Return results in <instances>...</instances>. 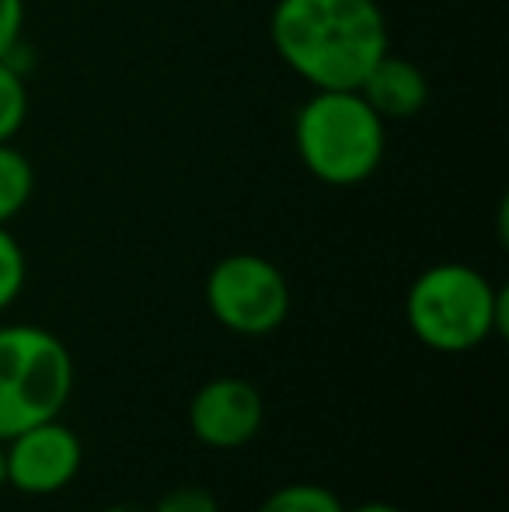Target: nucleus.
<instances>
[{
  "label": "nucleus",
  "mask_w": 509,
  "mask_h": 512,
  "mask_svg": "<svg viewBox=\"0 0 509 512\" xmlns=\"http://www.w3.org/2000/svg\"><path fill=\"white\" fill-rule=\"evenodd\" d=\"M269 35L279 60L314 91H356L387 53L377 0H279Z\"/></svg>",
  "instance_id": "1"
},
{
  "label": "nucleus",
  "mask_w": 509,
  "mask_h": 512,
  "mask_svg": "<svg viewBox=\"0 0 509 512\" xmlns=\"http://www.w3.org/2000/svg\"><path fill=\"white\" fill-rule=\"evenodd\" d=\"M405 314L422 345L436 352H468L509 331V293L471 265L443 262L412 283Z\"/></svg>",
  "instance_id": "2"
},
{
  "label": "nucleus",
  "mask_w": 509,
  "mask_h": 512,
  "mask_svg": "<svg viewBox=\"0 0 509 512\" xmlns=\"http://www.w3.org/2000/svg\"><path fill=\"white\" fill-rule=\"evenodd\" d=\"M297 154L325 185H360L384 161V119L360 91H314L297 112Z\"/></svg>",
  "instance_id": "3"
},
{
  "label": "nucleus",
  "mask_w": 509,
  "mask_h": 512,
  "mask_svg": "<svg viewBox=\"0 0 509 512\" xmlns=\"http://www.w3.org/2000/svg\"><path fill=\"white\" fill-rule=\"evenodd\" d=\"M74 394L67 345L35 324L0 328V439L60 418Z\"/></svg>",
  "instance_id": "4"
},
{
  "label": "nucleus",
  "mask_w": 509,
  "mask_h": 512,
  "mask_svg": "<svg viewBox=\"0 0 509 512\" xmlns=\"http://www.w3.org/2000/svg\"><path fill=\"white\" fill-rule=\"evenodd\" d=\"M206 304L227 331L238 335H269L290 314L286 276L262 255H227L210 269Z\"/></svg>",
  "instance_id": "5"
},
{
  "label": "nucleus",
  "mask_w": 509,
  "mask_h": 512,
  "mask_svg": "<svg viewBox=\"0 0 509 512\" xmlns=\"http://www.w3.org/2000/svg\"><path fill=\"white\" fill-rule=\"evenodd\" d=\"M81 439L60 418H49L4 439V481L25 495H53L81 471Z\"/></svg>",
  "instance_id": "6"
},
{
  "label": "nucleus",
  "mask_w": 509,
  "mask_h": 512,
  "mask_svg": "<svg viewBox=\"0 0 509 512\" xmlns=\"http://www.w3.org/2000/svg\"><path fill=\"white\" fill-rule=\"evenodd\" d=\"M265 405L255 384L241 377H217L196 391L189 405L192 436L213 450H238L262 429Z\"/></svg>",
  "instance_id": "7"
},
{
  "label": "nucleus",
  "mask_w": 509,
  "mask_h": 512,
  "mask_svg": "<svg viewBox=\"0 0 509 512\" xmlns=\"http://www.w3.org/2000/svg\"><path fill=\"white\" fill-rule=\"evenodd\" d=\"M367 105L381 115L384 122H405L426 108L429 102V81L412 60L405 56H394L391 49L374 63L367 77H363L360 88Z\"/></svg>",
  "instance_id": "8"
},
{
  "label": "nucleus",
  "mask_w": 509,
  "mask_h": 512,
  "mask_svg": "<svg viewBox=\"0 0 509 512\" xmlns=\"http://www.w3.org/2000/svg\"><path fill=\"white\" fill-rule=\"evenodd\" d=\"M35 192V171L21 150L0 143V223L14 220Z\"/></svg>",
  "instance_id": "9"
},
{
  "label": "nucleus",
  "mask_w": 509,
  "mask_h": 512,
  "mask_svg": "<svg viewBox=\"0 0 509 512\" xmlns=\"http://www.w3.org/2000/svg\"><path fill=\"white\" fill-rule=\"evenodd\" d=\"M28 115V88L11 60H0V143H11Z\"/></svg>",
  "instance_id": "10"
},
{
  "label": "nucleus",
  "mask_w": 509,
  "mask_h": 512,
  "mask_svg": "<svg viewBox=\"0 0 509 512\" xmlns=\"http://www.w3.org/2000/svg\"><path fill=\"white\" fill-rule=\"evenodd\" d=\"M258 512H346V506L325 485H286L276 488Z\"/></svg>",
  "instance_id": "11"
},
{
  "label": "nucleus",
  "mask_w": 509,
  "mask_h": 512,
  "mask_svg": "<svg viewBox=\"0 0 509 512\" xmlns=\"http://www.w3.org/2000/svg\"><path fill=\"white\" fill-rule=\"evenodd\" d=\"M21 286H25V251L0 223V310L18 300Z\"/></svg>",
  "instance_id": "12"
},
{
  "label": "nucleus",
  "mask_w": 509,
  "mask_h": 512,
  "mask_svg": "<svg viewBox=\"0 0 509 512\" xmlns=\"http://www.w3.org/2000/svg\"><path fill=\"white\" fill-rule=\"evenodd\" d=\"M21 25H25V0H0V60L18 49Z\"/></svg>",
  "instance_id": "13"
},
{
  "label": "nucleus",
  "mask_w": 509,
  "mask_h": 512,
  "mask_svg": "<svg viewBox=\"0 0 509 512\" xmlns=\"http://www.w3.org/2000/svg\"><path fill=\"white\" fill-rule=\"evenodd\" d=\"M161 512H217V506H213L210 495H199V492H178L171 495L168 502L161 506Z\"/></svg>",
  "instance_id": "14"
},
{
  "label": "nucleus",
  "mask_w": 509,
  "mask_h": 512,
  "mask_svg": "<svg viewBox=\"0 0 509 512\" xmlns=\"http://www.w3.org/2000/svg\"><path fill=\"white\" fill-rule=\"evenodd\" d=\"M353 512H401V509L398 506H387V502H367V506H360V509H353Z\"/></svg>",
  "instance_id": "15"
},
{
  "label": "nucleus",
  "mask_w": 509,
  "mask_h": 512,
  "mask_svg": "<svg viewBox=\"0 0 509 512\" xmlns=\"http://www.w3.org/2000/svg\"><path fill=\"white\" fill-rule=\"evenodd\" d=\"M0 485H4V439H0Z\"/></svg>",
  "instance_id": "16"
}]
</instances>
